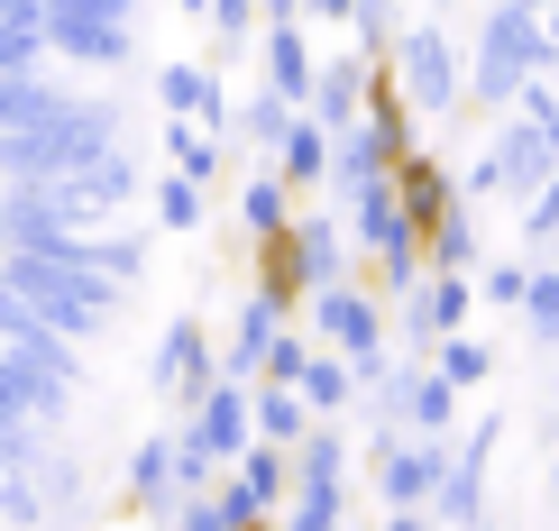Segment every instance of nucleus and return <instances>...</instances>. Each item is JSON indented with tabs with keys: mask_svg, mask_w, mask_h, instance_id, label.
<instances>
[{
	"mask_svg": "<svg viewBox=\"0 0 559 531\" xmlns=\"http://www.w3.org/2000/svg\"><path fill=\"white\" fill-rule=\"evenodd\" d=\"M302 358H312V330H294V321H285V330L266 339V358H258V376H275V385H294V376H302Z\"/></svg>",
	"mask_w": 559,
	"mask_h": 531,
	"instance_id": "obj_42",
	"label": "nucleus"
},
{
	"mask_svg": "<svg viewBox=\"0 0 559 531\" xmlns=\"http://www.w3.org/2000/svg\"><path fill=\"white\" fill-rule=\"evenodd\" d=\"M0 19H46V0H0Z\"/></svg>",
	"mask_w": 559,
	"mask_h": 531,
	"instance_id": "obj_47",
	"label": "nucleus"
},
{
	"mask_svg": "<svg viewBox=\"0 0 559 531\" xmlns=\"http://www.w3.org/2000/svg\"><path fill=\"white\" fill-rule=\"evenodd\" d=\"M404 37V0H358V19H348V46H367V56L385 64V46Z\"/></svg>",
	"mask_w": 559,
	"mask_h": 531,
	"instance_id": "obj_38",
	"label": "nucleus"
},
{
	"mask_svg": "<svg viewBox=\"0 0 559 531\" xmlns=\"http://www.w3.org/2000/svg\"><path fill=\"white\" fill-rule=\"evenodd\" d=\"M523 10H550V0H523Z\"/></svg>",
	"mask_w": 559,
	"mask_h": 531,
	"instance_id": "obj_51",
	"label": "nucleus"
},
{
	"mask_svg": "<svg viewBox=\"0 0 559 531\" xmlns=\"http://www.w3.org/2000/svg\"><path fill=\"white\" fill-rule=\"evenodd\" d=\"M523 330L542 339V358L559 349V257H542V266H532V293H523Z\"/></svg>",
	"mask_w": 559,
	"mask_h": 531,
	"instance_id": "obj_35",
	"label": "nucleus"
},
{
	"mask_svg": "<svg viewBox=\"0 0 559 531\" xmlns=\"http://www.w3.org/2000/svg\"><path fill=\"white\" fill-rule=\"evenodd\" d=\"M377 531H440V522H431V504H385Z\"/></svg>",
	"mask_w": 559,
	"mask_h": 531,
	"instance_id": "obj_46",
	"label": "nucleus"
},
{
	"mask_svg": "<svg viewBox=\"0 0 559 531\" xmlns=\"http://www.w3.org/2000/svg\"><path fill=\"white\" fill-rule=\"evenodd\" d=\"M532 266H542L532 248H523V257H486V266H477V293H486L496 312H523V293H532Z\"/></svg>",
	"mask_w": 559,
	"mask_h": 531,
	"instance_id": "obj_37",
	"label": "nucleus"
},
{
	"mask_svg": "<svg viewBox=\"0 0 559 531\" xmlns=\"http://www.w3.org/2000/svg\"><path fill=\"white\" fill-rule=\"evenodd\" d=\"M166 166H175V174H193V183H221L229 137H221V129H193V120H166Z\"/></svg>",
	"mask_w": 559,
	"mask_h": 531,
	"instance_id": "obj_31",
	"label": "nucleus"
},
{
	"mask_svg": "<svg viewBox=\"0 0 559 531\" xmlns=\"http://www.w3.org/2000/svg\"><path fill=\"white\" fill-rule=\"evenodd\" d=\"M166 431H175V486H183V495H193V486H212V476H221V458L202 449L183 422H166Z\"/></svg>",
	"mask_w": 559,
	"mask_h": 531,
	"instance_id": "obj_43",
	"label": "nucleus"
},
{
	"mask_svg": "<svg viewBox=\"0 0 559 531\" xmlns=\"http://www.w3.org/2000/svg\"><path fill=\"white\" fill-rule=\"evenodd\" d=\"M550 83H559V64H550Z\"/></svg>",
	"mask_w": 559,
	"mask_h": 531,
	"instance_id": "obj_53",
	"label": "nucleus"
},
{
	"mask_svg": "<svg viewBox=\"0 0 559 531\" xmlns=\"http://www.w3.org/2000/svg\"><path fill=\"white\" fill-rule=\"evenodd\" d=\"M348 266H358L348 220H331L321 202H294V220L258 248V275H266V285H285V293H321V285H340Z\"/></svg>",
	"mask_w": 559,
	"mask_h": 531,
	"instance_id": "obj_5",
	"label": "nucleus"
},
{
	"mask_svg": "<svg viewBox=\"0 0 559 531\" xmlns=\"http://www.w3.org/2000/svg\"><path fill=\"white\" fill-rule=\"evenodd\" d=\"M559 64V37L542 10H523V0H486L477 19V46H468V101L477 110H514V92L532 74H550Z\"/></svg>",
	"mask_w": 559,
	"mask_h": 531,
	"instance_id": "obj_2",
	"label": "nucleus"
},
{
	"mask_svg": "<svg viewBox=\"0 0 559 531\" xmlns=\"http://www.w3.org/2000/svg\"><path fill=\"white\" fill-rule=\"evenodd\" d=\"M156 110H166V120H193V129H221V137H229V83H221V64H202V56L156 64Z\"/></svg>",
	"mask_w": 559,
	"mask_h": 531,
	"instance_id": "obj_12",
	"label": "nucleus"
},
{
	"mask_svg": "<svg viewBox=\"0 0 559 531\" xmlns=\"http://www.w3.org/2000/svg\"><path fill=\"white\" fill-rule=\"evenodd\" d=\"M0 285L28 303L46 330H64V339H102L110 321H120L129 303V285H110L102 266H74V257H46V248H0Z\"/></svg>",
	"mask_w": 559,
	"mask_h": 531,
	"instance_id": "obj_1",
	"label": "nucleus"
},
{
	"mask_svg": "<svg viewBox=\"0 0 559 531\" xmlns=\"http://www.w3.org/2000/svg\"><path fill=\"white\" fill-rule=\"evenodd\" d=\"M477 531H496V522H477Z\"/></svg>",
	"mask_w": 559,
	"mask_h": 531,
	"instance_id": "obj_54",
	"label": "nucleus"
},
{
	"mask_svg": "<svg viewBox=\"0 0 559 531\" xmlns=\"http://www.w3.org/2000/svg\"><path fill=\"white\" fill-rule=\"evenodd\" d=\"M440 458H450V441L404 431V422H377V441H367V486H377V504H431Z\"/></svg>",
	"mask_w": 559,
	"mask_h": 531,
	"instance_id": "obj_8",
	"label": "nucleus"
},
{
	"mask_svg": "<svg viewBox=\"0 0 559 531\" xmlns=\"http://www.w3.org/2000/svg\"><path fill=\"white\" fill-rule=\"evenodd\" d=\"M431 366L459 385V395H486V376H496V349H486V339H468V330H450V339L431 349Z\"/></svg>",
	"mask_w": 559,
	"mask_h": 531,
	"instance_id": "obj_34",
	"label": "nucleus"
},
{
	"mask_svg": "<svg viewBox=\"0 0 559 531\" xmlns=\"http://www.w3.org/2000/svg\"><path fill=\"white\" fill-rule=\"evenodd\" d=\"M486 147H496V166H504V193H542V183L559 174V147H550V129L542 120H523V110H496V137H486Z\"/></svg>",
	"mask_w": 559,
	"mask_h": 531,
	"instance_id": "obj_14",
	"label": "nucleus"
},
{
	"mask_svg": "<svg viewBox=\"0 0 559 531\" xmlns=\"http://www.w3.org/2000/svg\"><path fill=\"white\" fill-rule=\"evenodd\" d=\"M56 193L74 202L83 220H120L129 202L147 193V174H138V156H129V147H110V156H92V166H74V174L56 183Z\"/></svg>",
	"mask_w": 559,
	"mask_h": 531,
	"instance_id": "obj_13",
	"label": "nucleus"
},
{
	"mask_svg": "<svg viewBox=\"0 0 559 531\" xmlns=\"http://www.w3.org/2000/svg\"><path fill=\"white\" fill-rule=\"evenodd\" d=\"M358 19V0H302V28H348Z\"/></svg>",
	"mask_w": 559,
	"mask_h": 531,
	"instance_id": "obj_45",
	"label": "nucleus"
},
{
	"mask_svg": "<svg viewBox=\"0 0 559 531\" xmlns=\"http://www.w3.org/2000/svg\"><path fill=\"white\" fill-rule=\"evenodd\" d=\"M183 486H175V431H147V441L129 449V486H120V504L138 522H166V504H175Z\"/></svg>",
	"mask_w": 559,
	"mask_h": 531,
	"instance_id": "obj_18",
	"label": "nucleus"
},
{
	"mask_svg": "<svg viewBox=\"0 0 559 531\" xmlns=\"http://www.w3.org/2000/svg\"><path fill=\"white\" fill-rule=\"evenodd\" d=\"M46 64V19H0V74Z\"/></svg>",
	"mask_w": 559,
	"mask_h": 531,
	"instance_id": "obj_40",
	"label": "nucleus"
},
{
	"mask_svg": "<svg viewBox=\"0 0 559 531\" xmlns=\"http://www.w3.org/2000/svg\"><path fill=\"white\" fill-rule=\"evenodd\" d=\"M377 174H394V156L377 147V137H367L358 120H348V129H331V193L348 202V193H367Z\"/></svg>",
	"mask_w": 559,
	"mask_h": 531,
	"instance_id": "obj_28",
	"label": "nucleus"
},
{
	"mask_svg": "<svg viewBox=\"0 0 559 531\" xmlns=\"http://www.w3.org/2000/svg\"><path fill=\"white\" fill-rule=\"evenodd\" d=\"M294 110L302 101H285L275 83H258L248 101H229V137L248 147V166H275V147H285V129H294Z\"/></svg>",
	"mask_w": 559,
	"mask_h": 531,
	"instance_id": "obj_20",
	"label": "nucleus"
},
{
	"mask_svg": "<svg viewBox=\"0 0 559 531\" xmlns=\"http://www.w3.org/2000/svg\"><path fill=\"white\" fill-rule=\"evenodd\" d=\"M302 303H312V339H331L340 358H367V349H385V293L367 285L358 266L340 275V285H321V293H302Z\"/></svg>",
	"mask_w": 559,
	"mask_h": 531,
	"instance_id": "obj_9",
	"label": "nucleus"
},
{
	"mask_svg": "<svg viewBox=\"0 0 559 531\" xmlns=\"http://www.w3.org/2000/svg\"><path fill=\"white\" fill-rule=\"evenodd\" d=\"M385 312H394V339H404L413 358H431L450 330H468V312H477V275H459V266H423Z\"/></svg>",
	"mask_w": 559,
	"mask_h": 531,
	"instance_id": "obj_7",
	"label": "nucleus"
},
{
	"mask_svg": "<svg viewBox=\"0 0 559 531\" xmlns=\"http://www.w3.org/2000/svg\"><path fill=\"white\" fill-rule=\"evenodd\" d=\"M358 129L377 137V147L394 156V166H404V156L423 147V120H413V101L394 92V74H377V92H367V110H358Z\"/></svg>",
	"mask_w": 559,
	"mask_h": 531,
	"instance_id": "obj_26",
	"label": "nucleus"
},
{
	"mask_svg": "<svg viewBox=\"0 0 559 531\" xmlns=\"http://www.w3.org/2000/svg\"><path fill=\"white\" fill-rule=\"evenodd\" d=\"M258 28H266V19H258V0H212V64H229V56H258Z\"/></svg>",
	"mask_w": 559,
	"mask_h": 531,
	"instance_id": "obj_36",
	"label": "nucleus"
},
{
	"mask_svg": "<svg viewBox=\"0 0 559 531\" xmlns=\"http://www.w3.org/2000/svg\"><path fill=\"white\" fill-rule=\"evenodd\" d=\"M110 147H120V110L83 92L56 129H0V183H64L74 166H92Z\"/></svg>",
	"mask_w": 559,
	"mask_h": 531,
	"instance_id": "obj_3",
	"label": "nucleus"
},
{
	"mask_svg": "<svg viewBox=\"0 0 559 531\" xmlns=\"http://www.w3.org/2000/svg\"><path fill=\"white\" fill-rule=\"evenodd\" d=\"M459 403H468V395H459V385L440 376L431 358H404V395H394V422H404V431H431V441H450V431L468 422Z\"/></svg>",
	"mask_w": 559,
	"mask_h": 531,
	"instance_id": "obj_16",
	"label": "nucleus"
},
{
	"mask_svg": "<svg viewBox=\"0 0 559 531\" xmlns=\"http://www.w3.org/2000/svg\"><path fill=\"white\" fill-rule=\"evenodd\" d=\"M542 19H550V37H559V0H550V10H542Z\"/></svg>",
	"mask_w": 559,
	"mask_h": 531,
	"instance_id": "obj_48",
	"label": "nucleus"
},
{
	"mask_svg": "<svg viewBox=\"0 0 559 531\" xmlns=\"http://www.w3.org/2000/svg\"><path fill=\"white\" fill-rule=\"evenodd\" d=\"M423 257H431V266H459V275L486 266V220H477V202H450V212L423 229Z\"/></svg>",
	"mask_w": 559,
	"mask_h": 531,
	"instance_id": "obj_25",
	"label": "nucleus"
},
{
	"mask_svg": "<svg viewBox=\"0 0 559 531\" xmlns=\"http://www.w3.org/2000/svg\"><path fill=\"white\" fill-rule=\"evenodd\" d=\"M46 56L83 74H120L138 56V0H46Z\"/></svg>",
	"mask_w": 559,
	"mask_h": 531,
	"instance_id": "obj_6",
	"label": "nucleus"
},
{
	"mask_svg": "<svg viewBox=\"0 0 559 531\" xmlns=\"http://www.w3.org/2000/svg\"><path fill=\"white\" fill-rule=\"evenodd\" d=\"M156 531H229V514H221V495H212V486H193V495H175V504H166V522H156Z\"/></svg>",
	"mask_w": 559,
	"mask_h": 531,
	"instance_id": "obj_41",
	"label": "nucleus"
},
{
	"mask_svg": "<svg viewBox=\"0 0 559 531\" xmlns=\"http://www.w3.org/2000/svg\"><path fill=\"white\" fill-rule=\"evenodd\" d=\"M248 403H258V441H275V449H294V441H302V431H312V422H321V412H312V403H302V395H294V385H275V376H258V385H248Z\"/></svg>",
	"mask_w": 559,
	"mask_h": 531,
	"instance_id": "obj_30",
	"label": "nucleus"
},
{
	"mask_svg": "<svg viewBox=\"0 0 559 531\" xmlns=\"http://www.w3.org/2000/svg\"><path fill=\"white\" fill-rule=\"evenodd\" d=\"M496 193H504V166H496V147H477V166L459 174V202H477V212H486Z\"/></svg>",
	"mask_w": 559,
	"mask_h": 531,
	"instance_id": "obj_44",
	"label": "nucleus"
},
{
	"mask_svg": "<svg viewBox=\"0 0 559 531\" xmlns=\"http://www.w3.org/2000/svg\"><path fill=\"white\" fill-rule=\"evenodd\" d=\"M523 248H532V257L559 248V174L542 183V193H523Z\"/></svg>",
	"mask_w": 559,
	"mask_h": 531,
	"instance_id": "obj_39",
	"label": "nucleus"
},
{
	"mask_svg": "<svg viewBox=\"0 0 559 531\" xmlns=\"http://www.w3.org/2000/svg\"><path fill=\"white\" fill-rule=\"evenodd\" d=\"M377 74H385V64L367 56V46H331L321 74H312V92H302V110H312L321 129H348V120L367 110V92H377Z\"/></svg>",
	"mask_w": 559,
	"mask_h": 531,
	"instance_id": "obj_11",
	"label": "nucleus"
},
{
	"mask_svg": "<svg viewBox=\"0 0 559 531\" xmlns=\"http://www.w3.org/2000/svg\"><path fill=\"white\" fill-rule=\"evenodd\" d=\"M294 395L331 422V412H358V358H340L331 339H312V358H302V376H294Z\"/></svg>",
	"mask_w": 559,
	"mask_h": 531,
	"instance_id": "obj_22",
	"label": "nucleus"
},
{
	"mask_svg": "<svg viewBox=\"0 0 559 531\" xmlns=\"http://www.w3.org/2000/svg\"><path fill=\"white\" fill-rule=\"evenodd\" d=\"M275 174H285L294 193H331V129H321L312 110H294L285 147H275Z\"/></svg>",
	"mask_w": 559,
	"mask_h": 531,
	"instance_id": "obj_24",
	"label": "nucleus"
},
{
	"mask_svg": "<svg viewBox=\"0 0 559 531\" xmlns=\"http://www.w3.org/2000/svg\"><path fill=\"white\" fill-rule=\"evenodd\" d=\"M74 101H83V92H64L46 64H28V74H0V129H56Z\"/></svg>",
	"mask_w": 559,
	"mask_h": 531,
	"instance_id": "obj_19",
	"label": "nucleus"
},
{
	"mask_svg": "<svg viewBox=\"0 0 559 531\" xmlns=\"http://www.w3.org/2000/svg\"><path fill=\"white\" fill-rule=\"evenodd\" d=\"M175 422L193 431V441L212 449L221 468H229V458H239L248 441H258V403H248V385H229V376H221V385H212V395H202L193 412H175Z\"/></svg>",
	"mask_w": 559,
	"mask_h": 531,
	"instance_id": "obj_15",
	"label": "nucleus"
},
{
	"mask_svg": "<svg viewBox=\"0 0 559 531\" xmlns=\"http://www.w3.org/2000/svg\"><path fill=\"white\" fill-rule=\"evenodd\" d=\"M0 248H10V229H0Z\"/></svg>",
	"mask_w": 559,
	"mask_h": 531,
	"instance_id": "obj_52",
	"label": "nucleus"
},
{
	"mask_svg": "<svg viewBox=\"0 0 559 531\" xmlns=\"http://www.w3.org/2000/svg\"><path fill=\"white\" fill-rule=\"evenodd\" d=\"M229 220H239V229H248V239H258V248H266V239H275V229H285V220H294V183H285V174H275V166H248V174H239V193H229Z\"/></svg>",
	"mask_w": 559,
	"mask_h": 531,
	"instance_id": "obj_21",
	"label": "nucleus"
},
{
	"mask_svg": "<svg viewBox=\"0 0 559 531\" xmlns=\"http://www.w3.org/2000/svg\"><path fill=\"white\" fill-rule=\"evenodd\" d=\"M294 486H348V431H340V412L294 441Z\"/></svg>",
	"mask_w": 559,
	"mask_h": 531,
	"instance_id": "obj_29",
	"label": "nucleus"
},
{
	"mask_svg": "<svg viewBox=\"0 0 559 531\" xmlns=\"http://www.w3.org/2000/svg\"><path fill=\"white\" fill-rule=\"evenodd\" d=\"M542 129H550V147H559V120H542Z\"/></svg>",
	"mask_w": 559,
	"mask_h": 531,
	"instance_id": "obj_50",
	"label": "nucleus"
},
{
	"mask_svg": "<svg viewBox=\"0 0 559 531\" xmlns=\"http://www.w3.org/2000/svg\"><path fill=\"white\" fill-rule=\"evenodd\" d=\"M385 74L413 101V120H450V110H468V46L440 28V19H413V28L385 46Z\"/></svg>",
	"mask_w": 559,
	"mask_h": 531,
	"instance_id": "obj_4",
	"label": "nucleus"
},
{
	"mask_svg": "<svg viewBox=\"0 0 559 531\" xmlns=\"http://www.w3.org/2000/svg\"><path fill=\"white\" fill-rule=\"evenodd\" d=\"M147 212H156V229H166V239H193L202 220H212V183H193V174H156L147 183Z\"/></svg>",
	"mask_w": 559,
	"mask_h": 531,
	"instance_id": "obj_27",
	"label": "nucleus"
},
{
	"mask_svg": "<svg viewBox=\"0 0 559 531\" xmlns=\"http://www.w3.org/2000/svg\"><path fill=\"white\" fill-rule=\"evenodd\" d=\"M394 193H404V220H413V229H431V220H440V212L459 202V174L440 166L431 147H413L404 166H394Z\"/></svg>",
	"mask_w": 559,
	"mask_h": 531,
	"instance_id": "obj_23",
	"label": "nucleus"
},
{
	"mask_svg": "<svg viewBox=\"0 0 559 531\" xmlns=\"http://www.w3.org/2000/svg\"><path fill=\"white\" fill-rule=\"evenodd\" d=\"M340 514H348V486H294L266 531H340Z\"/></svg>",
	"mask_w": 559,
	"mask_h": 531,
	"instance_id": "obj_32",
	"label": "nucleus"
},
{
	"mask_svg": "<svg viewBox=\"0 0 559 531\" xmlns=\"http://www.w3.org/2000/svg\"><path fill=\"white\" fill-rule=\"evenodd\" d=\"M147 385H156L166 412H193L221 385V339L202 330V321H166V339H156V358H147Z\"/></svg>",
	"mask_w": 559,
	"mask_h": 531,
	"instance_id": "obj_10",
	"label": "nucleus"
},
{
	"mask_svg": "<svg viewBox=\"0 0 559 531\" xmlns=\"http://www.w3.org/2000/svg\"><path fill=\"white\" fill-rule=\"evenodd\" d=\"M312 74H321L312 28H302V19H266V28H258V83H275L285 101H302V92H312Z\"/></svg>",
	"mask_w": 559,
	"mask_h": 531,
	"instance_id": "obj_17",
	"label": "nucleus"
},
{
	"mask_svg": "<svg viewBox=\"0 0 559 531\" xmlns=\"http://www.w3.org/2000/svg\"><path fill=\"white\" fill-rule=\"evenodd\" d=\"M37 495H46V531H56V522H74V514H83V458H74V449H46Z\"/></svg>",
	"mask_w": 559,
	"mask_h": 531,
	"instance_id": "obj_33",
	"label": "nucleus"
},
{
	"mask_svg": "<svg viewBox=\"0 0 559 531\" xmlns=\"http://www.w3.org/2000/svg\"><path fill=\"white\" fill-rule=\"evenodd\" d=\"M550 395H559V349H550Z\"/></svg>",
	"mask_w": 559,
	"mask_h": 531,
	"instance_id": "obj_49",
	"label": "nucleus"
}]
</instances>
